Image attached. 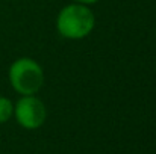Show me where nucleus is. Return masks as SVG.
I'll return each instance as SVG.
<instances>
[{"label": "nucleus", "mask_w": 156, "mask_h": 154, "mask_svg": "<svg viewBox=\"0 0 156 154\" xmlns=\"http://www.w3.org/2000/svg\"><path fill=\"white\" fill-rule=\"evenodd\" d=\"M96 24L93 11L79 3L67 5L61 9L56 18V29L67 39H82L88 36Z\"/></svg>", "instance_id": "nucleus-1"}, {"label": "nucleus", "mask_w": 156, "mask_h": 154, "mask_svg": "<svg viewBox=\"0 0 156 154\" xmlns=\"http://www.w3.org/2000/svg\"><path fill=\"white\" fill-rule=\"evenodd\" d=\"M9 82L20 95H35L44 85V71L37 60L18 57L9 68Z\"/></svg>", "instance_id": "nucleus-2"}, {"label": "nucleus", "mask_w": 156, "mask_h": 154, "mask_svg": "<svg viewBox=\"0 0 156 154\" xmlns=\"http://www.w3.org/2000/svg\"><path fill=\"white\" fill-rule=\"evenodd\" d=\"M14 116L23 128L35 130L44 124L47 109L44 103L35 95H23L14 106Z\"/></svg>", "instance_id": "nucleus-3"}, {"label": "nucleus", "mask_w": 156, "mask_h": 154, "mask_svg": "<svg viewBox=\"0 0 156 154\" xmlns=\"http://www.w3.org/2000/svg\"><path fill=\"white\" fill-rule=\"evenodd\" d=\"M14 115V104L9 98L0 97V124L6 122Z\"/></svg>", "instance_id": "nucleus-4"}, {"label": "nucleus", "mask_w": 156, "mask_h": 154, "mask_svg": "<svg viewBox=\"0 0 156 154\" xmlns=\"http://www.w3.org/2000/svg\"><path fill=\"white\" fill-rule=\"evenodd\" d=\"M99 0H74V3H79V5H85V6H88V5H94V3H97Z\"/></svg>", "instance_id": "nucleus-5"}]
</instances>
